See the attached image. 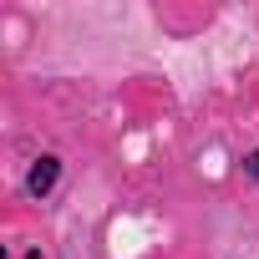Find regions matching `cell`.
<instances>
[{"label":"cell","instance_id":"obj_1","mask_svg":"<svg viewBox=\"0 0 259 259\" xmlns=\"http://www.w3.org/2000/svg\"><path fill=\"white\" fill-rule=\"evenodd\" d=\"M56 178H61V158L46 153V158L31 163V173H26V193H31V198H46V193L56 188Z\"/></svg>","mask_w":259,"mask_h":259},{"label":"cell","instance_id":"obj_2","mask_svg":"<svg viewBox=\"0 0 259 259\" xmlns=\"http://www.w3.org/2000/svg\"><path fill=\"white\" fill-rule=\"evenodd\" d=\"M244 173H249V178H259V148H254V153L244 158Z\"/></svg>","mask_w":259,"mask_h":259}]
</instances>
